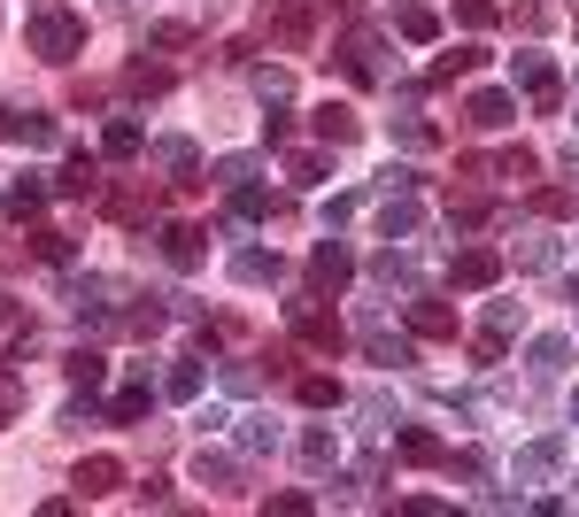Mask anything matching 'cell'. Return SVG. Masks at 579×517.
<instances>
[{"label": "cell", "mask_w": 579, "mask_h": 517, "mask_svg": "<svg viewBox=\"0 0 579 517\" xmlns=\"http://www.w3.org/2000/svg\"><path fill=\"white\" fill-rule=\"evenodd\" d=\"M24 39H32V54H47V62H70V54H86V24H77L62 0H39V9L24 16Z\"/></svg>", "instance_id": "cell-1"}, {"label": "cell", "mask_w": 579, "mask_h": 517, "mask_svg": "<svg viewBox=\"0 0 579 517\" xmlns=\"http://www.w3.org/2000/svg\"><path fill=\"white\" fill-rule=\"evenodd\" d=\"M510 77L526 85V101H533L541 116H549V109H564V77H556V62H549V54H533V47H526V54H510Z\"/></svg>", "instance_id": "cell-2"}, {"label": "cell", "mask_w": 579, "mask_h": 517, "mask_svg": "<svg viewBox=\"0 0 579 517\" xmlns=\"http://www.w3.org/2000/svg\"><path fill=\"white\" fill-rule=\"evenodd\" d=\"M286 324H294V340H309V348H324V356L341 348V317L317 309V301H286Z\"/></svg>", "instance_id": "cell-3"}, {"label": "cell", "mask_w": 579, "mask_h": 517, "mask_svg": "<svg viewBox=\"0 0 579 517\" xmlns=\"http://www.w3.org/2000/svg\"><path fill=\"white\" fill-rule=\"evenodd\" d=\"M341 70H348L356 85H386V47H379V32H348Z\"/></svg>", "instance_id": "cell-4"}, {"label": "cell", "mask_w": 579, "mask_h": 517, "mask_svg": "<svg viewBox=\"0 0 579 517\" xmlns=\"http://www.w3.org/2000/svg\"><path fill=\"white\" fill-rule=\"evenodd\" d=\"M426 224V209H418V186H386V201H379V232L386 239H409Z\"/></svg>", "instance_id": "cell-5"}, {"label": "cell", "mask_w": 579, "mask_h": 517, "mask_svg": "<svg viewBox=\"0 0 579 517\" xmlns=\"http://www.w3.org/2000/svg\"><path fill=\"white\" fill-rule=\"evenodd\" d=\"M448 279H456L464 294H486L494 279H503V255H494V247H464L456 263H448Z\"/></svg>", "instance_id": "cell-6"}, {"label": "cell", "mask_w": 579, "mask_h": 517, "mask_svg": "<svg viewBox=\"0 0 579 517\" xmlns=\"http://www.w3.org/2000/svg\"><path fill=\"white\" fill-rule=\"evenodd\" d=\"M556 464H564V441H556V433H541V441H526V448H518L510 479H518V487H541V479H549Z\"/></svg>", "instance_id": "cell-7"}, {"label": "cell", "mask_w": 579, "mask_h": 517, "mask_svg": "<svg viewBox=\"0 0 579 517\" xmlns=\"http://www.w3.org/2000/svg\"><path fill=\"white\" fill-rule=\"evenodd\" d=\"M356 279V263H348V247L341 239H317V255H309V286H324V294H341Z\"/></svg>", "instance_id": "cell-8"}, {"label": "cell", "mask_w": 579, "mask_h": 517, "mask_svg": "<svg viewBox=\"0 0 579 517\" xmlns=\"http://www.w3.org/2000/svg\"><path fill=\"white\" fill-rule=\"evenodd\" d=\"M232 279H239V286H279L286 263H279V247H239V255H232Z\"/></svg>", "instance_id": "cell-9"}, {"label": "cell", "mask_w": 579, "mask_h": 517, "mask_svg": "<svg viewBox=\"0 0 579 517\" xmlns=\"http://www.w3.org/2000/svg\"><path fill=\"white\" fill-rule=\"evenodd\" d=\"M147 155H155V170H171L178 186H201V155H194V139H155Z\"/></svg>", "instance_id": "cell-10"}, {"label": "cell", "mask_w": 579, "mask_h": 517, "mask_svg": "<svg viewBox=\"0 0 579 517\" xmlns=\"http://www.w3.org/2000/svg\"><path fill=\"white\" fill-rule=\"evenodd\" d=\"M394 448H402V464H448L441 433H426V424H402V417H394Z\"/></svg>", "instance_id": "cell-11"}, {"label": "cell", "mask_w": 579, "mask_h": 517, "mask_svg": "<svg viewBox=\"0 0 579 517\" xmlns=\"http://www.w3.org/2000/svg\"><path fill=\"white\" fill-rule=\"evenodd\" d=\"M364 356H371V364H386V371H409V364H418V356H409V340H402V332H386V324H364Z\"/></svg>", "instance_id": "cell-12"}, {"label": "cell", "mask_w": 579, "mask_h": 517, "mask_svg": "<svg viewBox=\"0 0 579 517\" xmlns=\"http://www.w3.org/2000/svg\"><path fill=\"white\" fill-rule=\"evenodd\" d=\"M54 186H62L70 201H94V194H101V162H94L86 147H77V155L62 162V179H54Z\"/></svg>", "instance_id": "cell-13"}, {"label": "cell", "mask_w": 579, "mask_h": 517, "mask_svg": "<svg viewBox=\"0 0 579 517\" xmlns=\"http://www.w3.org/2000/svg\"><path fill=\"white\" fill-rule=\"evenodd\" d=\"M0 139H24V147H54V124L39 109H0Z\"/></svg>", "instance_id": "cell-14"}, {"label": "cell", "mask_w": 579, "mask_h": 517, "mask_svg": "<svg viewBox=\"0 0 579 517\" xmlns=\"http://www.w3.org/2000/svg\"><path fill=\"white\" fill-rule=\"evenodd\" d=\"M464 116H471L479 132H503V124H518V101H510V94H471Z\"/></svg>", "instance_id": "cell-15"}, {"label": "cell", "mask_w": 579, "mask_h": 517, "mask_svg": "<svg viewBox=\"0 0 579 517\" xmlns=\"http://www.w3.org/2000/svg\"><path fill=\"white\" fill-rule=\"evenodd\" d=\"M116 487H124V464L116 456H86V464H77V494H86V502L94 494H116Z\"/></svg>", "instance_id": "cell-16"}, {"label": "cell", "mask_w": 579, "mask_h": 517, "mask_svg": "<svg viewBox=\"0 0 579 517\" xmlns=\"http://www.w3.org/2000/svg\"><path fill=\"white\" fill-rule=\"evenodd\" d=\"M201 239H209L201 224H171V232H162V255H171V263H178V271H194V263H201V255H209Z\"/></svg>", "instance_id": "cell-17"}, {"label": "cell", "mask_w": 579, "mask_h": 517, "mask_svg": "<svg viewBox=\"0 0 579 517\" xmlns=\"http://www.w3.org/2000/svg\"><path fill=\"white\" fill-rule=\"evenodd\" d=\"M147 409H155V379H147V371H132V386L109 402V417H116V424H139Z\"/></svg>", "instance_id": "cell-18"}, {"label": "cell", "mask_w": 579, "mask_h": 517, "mask_svg": "<svg viewBox=\"0 0 579 517\" xmlns=\"http://www.w3.org/2000/svg\"><path fill=\"white\" fill-rule=\"evenodd\" d=\"M356 132H364V124H356L348 101H324V109H317V139H324V147H348Z\"/></svg>", "instance_id": "cell-19"}, {"label": "cell", "mask_w": 579, "mask_h": 517, "mask_svg": "<svg viewBox=\"0 0 579 517\" xmlns=\"http://www.w3.org/2000/svg\"><path fill=\"white\" fill-rule=\"evenodd\" d=\"M526 364H533V379H556V371L571 364V340H564V332H541L533 348H526Z\"/></svg>", "instance_id": "cell-20"}, {"label": "cell", "mask_w": 579, "mask_h": 517, "mask_svg": "<svg viewBox=\"0 0 579 517\" xmlns=\"http://www.w3.org/2000/svg\"><path fill=\"white\" fill-rule=\"evenodd\" d=\"M409 332H426V340H456V309H448V301H409Z\"/></svg>", "instance_id": "cell-21"}, {"label": "cell", "mask_w": 579, "mask_h": 517, "mask_svg": "<svg viewBox=\"0 0 579 517\" xmlns=\"http://www.w3.org/2000/svg\"><path fill=\"white\" fill-rule=\"evenodd\" d=\"M301 464L309 471H333L341 464V433H333V424H309V433H301Z\"/></svg>", "instance_id": "cell-22"}, {"label": "cell", "mask_w": 579, "mask_h": 517, "mask_svg": "<svg viewBox=\"0 0 579 517\" xmlns=\"http://www.w3.org/2000/svg\"><path fill=\"white\" fill-rule=\"evenodd\" d=\"M394 32H402L409 47H433V39H441V16H433V9H418V0H409V9H394Z\"/></svg>", "instance_id": "cell-23"}, {"label": "cell", "mask_w": 579, "mask_h": 517, "mask_svg": "<svg viewBox=\"0 0 579 517\" xmlns=\"http://www.w3.org/2000/svg\"><path fill=\"white\" fill-rule=\"evenodd\" d=\"M510 255H518V271H556V263H564V247H556L549 232H526Z\"/></svg>", "instance_id": "cell-24"}, {"label": "cell", "mask_w": 579, "mask_h": 517, "mask_svg": "<svg viewBox=\"0 0 579 517\" xmlns=\"http://www.w3.org/2000/svg\"><path fill=\"white\" fill-rule=\"evenodd\" d=\"M70 309L86 317V324H101L109 317V279H70Z\"/></svg>", "instance_id": "cell-25"}, {"label": "cell", "mask_w": 579, "mask_h": 517, "mask_svg": "<svg viewBox=\"0 0 579 517\" xmlns=\"http://www.w3.org/2000/svg\"><path fill=\"white\" fill-rule=\"evenodd\" d=\"M371 279H379V286H418L426 271H418V255H402V247H386L379 263H371Z\"/></svg>", "instance_id": "cell-26"}, {"label": "cell", "mask_w": 579, "mask_h": 517, "mask_svg": "<svg viewBox=\"0 0 579 517\" xmlns=\"http://www.w3.org/2000/svg\"><path fill=\"white\" fill-rule=\"evenodd\" d=\"M147 147V132L132 124V116H109V132H101V155H116V162H132Z\"/></svg>", "instance_id": "cell-27"}, {"label": "cell", "mask_w": 579, "mask_h": 517, "mask_svg": "<svg viewBox=\"0 0 579 517\" xmlns=\"http://www.w3.org/2000/svg\"><path fill=\"white\" fill-rule=\"evenodd\" d=\"M294 394H301V409H341V402H348V394H341V379H324V371L294 379Z\"/></svg>", "instance_id": "cell-28"}, {"label": "cell", "mask_w": 579, "mask_h": 517, "mask_svg": "<svg viewBox=\"0 0 579 517\" xmlns=\"http://www.w3.org/2000/svg\"><path fill=\"white\" fill-rule=\"evenodd\" d=\"M62 371H70V386H77V394H94V386L109 379V364H101L94 348H70V364H62Z\"/></svg>", "instance_id": "cell-29"}, {"label": "cell", "mask_w": 579, "mask_h": 517, "mask_svg": "<svg viewBox=\"0 0 579 517\" xmlns=\"http://www.w3.org/2000/svg\"><path fill=\"white\" fill-rule=\"evenodd\" d=\"M279 448V424L271 417H239V456H271Z\"/></svg>", "instance_id": "cell-30"}, {"label": "cell", "mask_w": 579, "mask_h": 517, "mask_svg": "<svg viewBox=\"0 0 579 517\" xmlns=\"http://www.w3.org/2000/svg\"><path fill=\"white\" fill-rule=\"evenodd\" d=\"M224 194H232V217H239V224H256V217H271V194H263L256 179H247V186H224Z\"/></svg>", "instance_id": "cell-31"}, {"label": "cell", "mask_w": 579, "mask_h": 517, "mask_svg": "<svg viewBox=\"0 0 579 517\" xmlns=\"http://www.w3.org/2000/svg\"><path fill=\"white\" fill-rule=\"evenodd\" d=\"M256 101H263V109H286V101H294V77H286V70H256Z\"/></svg>", "instance_id": "cell-32"}, {"label": "cell", "mask_w": 579, "mask_h": 517, "mask_svg": "<svg viewBox=\"0 0 579 517\" xmlns=\"http://www.w3.org/2000/svg\"><path fill=\"white\" fill-rule=\"evenodd\" d=\"M194 479H201V487H232V456H217V448H194Z\"/></svg>", "instance_id": "cell-33"}, {"label": "cell", "mask_w": 579, "mask_h": 517, "mask_svg": "<svg viewBox=\"0 0 579 517\" xmlns=\"http://www.w3.org/2000/svg\"><path fill=\"white\" fill-rule=\"evenodd\" d=\"M162 386H171V402H194V394H201V364H194V356L171 364V379H162Z\"/></svg>", "instance_id": "cell-34"}, {"label": "cell", "mask_w": 579, "mask_h": 517, "mask_svg": "<svg viewBox=\"0 0 579 517\" xmlns=\"http://www.w3.org/2000/svg\"><path fill=\"white\" fill-rule=\"evenodd\" d=\"M209 179H217V186H247V179H256V155H224Z\"/></svg>", "instance_id": "cell-35"}, {"label": "cell", "mask_w": 579, "mask_h": 517, "mask_svg": "<svg viewBox=\"0 0 579 517\" xmlns=\"http://www.w3.org/2000/svg\"><path fill=\"white\" fill-rule=\"evenodd\" d=\"M279 39H286V47H309V9H301V0H294V9H279Z\"/></svg>", "instance_id": "cell-36"}, {"label": "cell", "mask_w": 579, "mask_h": 517, "mask_svg": "<svg viewBox=\"0 0 579 517\" xmlns=\"http://www.w3.org/2000/svg\"><path fill=\"white\" fill-rule=\"evenodd\" d=\"M39 201H47V186H39V179H32V170H24V179H16V186H9V209H16V217H32V209H39Z\"/></svg>", "instance_id": "cell-37"}, {"label": "cell", "mask_w": 579, "mask_h": 517, "mask_svg": "<svg viewBox=\"0 0 579 517\" xmlns=\"http://www.w3.org/2000/svg\"><path fill=\"white\" fill-rule=\"evenodd\" d=\"M464 70H479V47H456V54H441V62H433V85H448V77H464Z\"/></svg>", "instance_id": "cell-38"}, {"label": "cell", "mask_w": 579, "mask_h": 517, "mask_svg": "<svg viewBox=\"0 0 579 517\" xmlns=\"http://www.w3.org/2000/svg\"><path fill=\"white\" fill-rule=\"evenodd\" d=\"M486 217H494L486 201H448V232H479Z\"/></svg>", "instance_id": "cell-39"}, {"label": "cell", "mask_w": 579, "mask_h": 517, "mask_svg": "<svg viewBox=\"0 0 579 517\" xmlns=\"http://www.w3.org/2000/svg\"><path fill=\"white\" fill-rule=\"evenodd\" d=\"M124 85H132V94H162V85H171V70H155V62H132V77H124Z\"/></svg>", "instance_id": "cell-40"}, {"label": "cell", "mask_w": 579, "mask_h": 517, "mask_svg": "<svg viewBox=\"0 0 579 517\" xmlns=\"http://www.w3.org/2000/svg\"><path fill=\"white\" fill-rule=\"evenodd\" d=\"M456 24H464V32H486V24H494V0H456Z\"/></svg>", "instance_id": "cell-41"}, {"label": "cell", "mask_w": 579, "mask_h": 517, "mask_svg": "<svg viewBox=\"0 0 579 517\" xmlns=\"http://www.w3.org/2000/svg\"><path fill=\"white\" fill-rule=\"evenodd\" d=\"M394 139H402V147H418V155H426V147H433V124H426V116H402V124H394Z\"/></svg>", "instance_id": "cell-42"}, {"label": "cell", "mask_w": 579, "mask_h": 517, "mask_svg": "<svg viewBox=\"0 0 579 517\" xmlns=\"http://www.w3.org/2000/svg\"><path fill=\"white\" fill-rule=\"evenodd\" d=\"M256 386H263L256 364H224V394H256Z\"/></svg>", "instance_id": "cell-43"}, {"label": "cell", "mask_w": 579, "mask_h": 517, "mask_svg": "<svg viewBox=\"0 0 579 517\" xmlns=\"http://www.w3.org/2000/svg\"><path fill=\"white\" fill-rule=\"evenodd\" d=\"M448 471H456V479H486V456H479V448H448Z\"/></svg>", "instance_id": "cell-44"}, {"label": "cell", "mask_w": 579, "mask_h": 517, "mask_svg": "<svg viewBox=\"0 0 579 517\" xmlns=\"http://www.w3.org/2000/svg\"><path fill=\"white\" fill-rule=\"evenodd\" d=\"M286 170H294V179H301V186H324V155H294Z\"/></svg>", "instance_id": "cell-45"}, {"label": "cell", "mask_w": 579, "mask_h": 517, "mask_svg": "<svg viewBox=\"0 0 579 517\" xmlns=\"http://www.w3.org/2000/svg\"><path fill=\"white\" fill-rule=\"evenodd\" d=\"M518 317H526L518 301H494V309H486V332H503V340H510V324H518Z\"/></svg>", "instance_id": "cell-46"}, {"label": "cell", "mask_w": 579, "mask_h": 517, "mask_svg": "<svg viewBox=\"0 0 579 517\" xmlns=\"http://www.w3.org/2000/svg\"><path fill=\"white\" fill-rule=\"evenodd\" d=\"M364 209V194H333V201H324V224H348Z\"/></svg>", "instance_id": "cell-47"}, {"label": "cell", "mask_w": 579, "mask_h": 517, "mask_svg": "<svg viewBox=\"0 0 579 517\" xmlns=\"http://www.w3.org/2000/svg\"><path fill=\"white\" fill-rule=\"evenodd\" d=\"M16 409H24V379H0V424H9Z\"/></svg>", "instance_id": "cell-48"}, {"label": "cell", "mask_w": 579, "mask_h": 517, "mask_svg": "<svg viewBox=\"0 0 579 517\" xmlns=\"http://www.w3.org/2000/svg\"><path fill=\"white\" fill-rule=\"evenodd\" d=\"M186 39H194L186 24H155V32H147V47H186Z\"/></svg>", "instance_id": "cell-49"}, {"label": "cell", "mask_w": 579, "mask_h": 517, "mask_svg": "<svg viewBox=\"0 0 579 517\" xmlns=\"http://www.w3.org/2000/svg\"><path fill=\"white\" fill-rule=\"evenodd\" d=\"M39 255L47 263H70V232H39Z\"/></svg>", "instance_id": "cell-50"}, {"label": "cell", "mask_w": 579, "mask_h": 517, "mask_svg": "<svg viewBox=\"0 0 579 517\" xmlns=\"http://www.w3.org/2000/svg\"><path fill=\"white\" fill-rule=\"evenodd\" d=\"M402 509H409V517H448V502H441V494H409Z\"/></svg>", "instance_id": "cell-51"}, {"label": "cell", "mask_w": 579, "mask_h": 517, "mask_svg": "<svg viewBox=\"0 0 579 517\" xmlns=\"http://www.w3.org/2000/svg\"><path fill=\"white\" fill-rule=\"evenodd\" d=\"M0 324H16V294H0Z\"/></svg>", "instance_id": "cell-52"}, {"label": "cell", "mask_w": 579, "mask_h": 517, "mask_svg": "<svg viewBox=\"0 0 579 517\" xmlns=\"http://www.w3.org/2000/svg\"><path fill=\"white\" fill-rule=\"evenodd\" d=\"M571 301H579V279H571Z\"/></svg>", "instance_id": "cell-53"}, {"label": "cell", "mask_w": 579, "mask_h": 517, "mask_svg": "<svg viewBox=\"0 0 579 517\" xmlns=\"http://www.w3.org/2000/svg\"><path fill=\"white\" fill-rule=\"evenodd\" d=\"M571 417H579V394H571Z\"/></svg>", "instance_id": "cell-54"}]
</instances>
